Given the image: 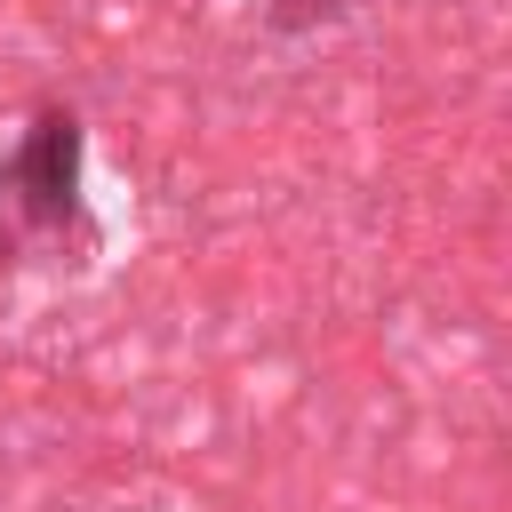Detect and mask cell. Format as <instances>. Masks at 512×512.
<instances>
[{"label":"cell","instance_id":"obj_1","mask_svg":"<svg viewBox=\"0 0 512 512\" xmlns=\"http://www.w3.org/2000/svg\"><path fill=\"white\" fill-rule=\"evenodd\" d=\"M0 192H8V208H16L32 232H64V224L80 216V120H72L64 104H48V112L24 128Z\"/></svg>","mask_w":512,"mask_h":512},{"label":"cell","instance_id":"obj_2","mask_svg":"<svg viewBox=\"0 0 512 512\" xmlns=\"http://www.w3.org/2000/svg\"><path fill=\"white\" fill-rule=\"evenodd\" d=\"M336 8H352V0H272V24H320V16H336Z\"/></svg>","mask_w":512,"mask_h":512},{"label":"cell","instance_id":"obj_3","mask_svg":"<svg viewBox=\"0 0 512 512\" xmlns=\"http://www.w3.org/2000/svg\"><path fill=\"white\" fill-rule=\"evenodd\" d=\"M112 512H160V504H112Z\"/></svg>","mask_w":512,"mask_h":512}]
</instances>
